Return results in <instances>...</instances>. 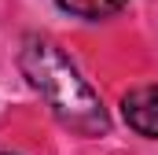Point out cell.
<instances>
[{"instance_id": "6da1fadb", "label": "cell", "mask_w": 158, "mask_h": 155, "mask_svg": "<svg viewBox=\"0 0 158 155\" xmlns=\"http://www.w3.org/2000/svg\"><path fill=\"white\" fill-rule=\"evenodd\" d=\"M19 70L26 74L30 89L48 104V111L59 118V126L74 129L81 137H107L110 115L99 100V92L81 78V70L66 59V52L52 37L26 33L19 48Z\"/></svg>"}, {"instance_id": "7a4b0ae2", "label": "cell", "mask_w": 158, "mask_h": 155, "mask_svg": "<svg viewBox=\"0 0 158 155\" xmlns=\"http://www.w3.org/2000/svg\"><path fill=\"white\" fill-rule=\"evenodd\" d=\"M121 118L132 133L158 140V85H140L121 96Z\"/></svg>"}, {"instance_id": "3957f363", "label": "cell", "mask_w": 158, "mask_h": 155, "mask_svg": "<svg viewBox=\"0 0 158 155\" xmlns=\"http://www.w3.org/2000/svg\"><path fill=\"white\" fill-rule=\"evenodd\" d=\"M129 0H55L59 11L74 15V19H85V22H99V19H110L118 15Z\"/></svg>"}, {"instance_id": "277c9868", "label": "cell", "mask_w": 158, "mask_h": 155, "mask_svg": "<svg viewBox=\"0 0 158 155\" xmlns=\"http://www.w3.org/2000/svg\"><path fill=\"white\" fill-rule=\"evenodd\" d=\"M0 155H7V152H0Z\"/></svg>"}]
</instances>
